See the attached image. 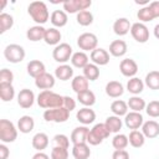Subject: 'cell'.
<instances>
[{
	"mask_svg": "<svg viewBox=\"0 0 159 159\" xmlns=\"http://www.w3.org/2000/svg\"><path fill=\"white\" fill-rule=\"evenodd\" d=\"M132 24L127 17H119L113 22V31L118 36H124L128 32H130Z\"/></svg>",
	"mask_w": 159,
	"mask_h": 159,
	"instance_id": "d6986e66",
	"label": "cell"
},
{
	"mask_svg": "<svg viewBox=\"0 0 159 159\" xmlns=\"http://www.w3.org/2000/svg\"><path fill=\"white\" fill-rule=\"evenodd\" d=\"M104 124H106L107 129H108L111 133H116V134H118L119 130L122 129V124H123V123H122L120 117H117V116H109V117H107Z\"/></svg>",
	"mask_w": 159,
	"mask_h": 159,
	"instance_id": "836d02e7",
	"label": "cell"
},
{
	"mask_svg": "<svg viewBox=\"0 0 159 159\" xmlns=\"http://www.w3.org/2000/svg\"><path fill=\"white\" fill-rule=\"evenodd\" d=\"M127 104H128V108H129V109H132L133 112H139V113H140L143 109H145V107H147L145 101H144L142 97H139V96H132V97L128 99Z\"/></svg>",
	"mask_w": 159,
	"mask_h": 159,
	"instance_id": "8d00e7d4",
	"label": "cell"
},
{
	"mask_svg": "<svg viewBox=\"0 0 159 159\" xmlns=\"http://www.w3.org/2000/svg\"><path fill=\"white\" fill-rule=\"evenodd\" d=\"M14 26V17L10 14L1 12L0 14V34L6 32Z\"/></svg>",
	"mask_w": 159,
	"mask_h": 159,
	"instance_id": "60d3db41",
	"label": "cell"
},
{
	"mask_svg": "<svg viewBox=\"0 0 159 159\" xmlns=\"http://www.w3.org/2000/svg\"><path fill=\"white\" fill-rule=\"evenodd\" d=\"M76 118L83 125H88V124H92L94 122V119H96V112L93 109H91V107H83V108H81V109L77 111Z\"/></svg>",
	"mask_w": 159,
	"mask_h": 159,
	"instance_id": "2e32d148",
	"label": "cell"
},
{
	"mask_svg": "<svg viewBox=\"0 0 159 159\" xmlns=\"http://www.w3.org/2000/svg\"><path fill=\"white\" fill-rule=\"evenodd\" d=\"M51 159H68V149L53 147L51 150Z\"/></svg>",
	"mask_w": 159,
	"mask_h": 159,
	"instance_id": "7dc6e473",
	"label": "cell"
},
{
	"mask_svg": "<svg viewBox=\"0 0 159 159\" xmlns=\"http://www.w3.org/2000/svg\"><path fill=\"white\" fill-rule=\"evenodd\" d=\"M55 82H56L55 76H52L51 73H47V72H45V73H42L35 78V86L42 91L51 89L55 86Z\"/></svg>",
	"mask_w": 159,
	"mask_h": 159,
	"instance_id": "5bb4252c",
	"label": "cell"
},
{
	"mask_svg": "<svg viewBox=\"0 0 159 159\" xmlns=\"http://www.w3.org/2000/svg\"><path fill=\"white\" fill-rule=\"evenodd\" d=\"M130 35L139 43H145L149 40V30H148L147 25L143 24V22H134V24H132Z\"/></svg>",
	"mask_w": 159,
	"mask_h": 159,
	"instance_id": "30bf717a",
	"label": "cell"
},
{
	"mask_svg": "<svg viewBox=\"0 0 159 159\" xmlns=\"http://www.w3.org/2000/svg\"><path fill=\"white\" fill-rule=\"evenodd\" d=\"M77 101L84 107H92L96 103V94L91 89H88V91H84L82 93H78Z\"/></svg>",
	"mask_w": 159,
	"mask_h": 159,
	"instance_id": "d590c367",
	"label": "cell"
},
{
	"mask_svg": "<svg viewBox=\"0 0 159 159\" xmlns=\"http://www.w3.org/2000/svg\"><path fill=\"white\" fill-rule=\"evenodd\" d=\"M32 159H51V158L46 153H43V152H37L36 154H34Z\"/></svg>",
	"mask_w": 159,
	"mask_h": 159,
	"instance_id": "db71d44e",
	"label": "cell"
},
{
	"mask_svg": "<svg viewBox=\"0 0 159 159\" xmlns=\"http://www.w3.org/2000/svg\"><path fill=\"white\" fill-rule=\"evenodd\" d=\"M158 159H159V158H158Z\"/></svg>",
	"mask_w": 159,
	"mask_h": 159,
	"instance_id": "6f0895ef",
	"label": "cell"
},
{
	"mask_svg": "<svg viewBox=\"0 0 159 159\" xmlns=\"http://www.w3.org/2000/svg\"><path fill=\"white\" fill-rule=\"evenodd\" d=\"M35 103V93L29 89V88H24L19 92L17 94V104L24 108V109H27V108H31Z\"/></svg>",
	"mask_w": 159,
	"mask_h": 159,
	"instance_id": "4fadbf2b",
	"label": "cell"
},
{
	"mask_svg": "<svg viewBox=\"0 0 159 159\" xmlns=\"http://www.w3.org/2000/svg\"><path fill=\"white\" fill-rule=\"evenodd\" d=\"M62 5H63V11H66L67 14H78L80 11H83L91 7L92 1L91 0H67Z\"/></svg>",
	"mask_w": 159,
	"mask_h": 159,
	"instance_id": "9c48e42d",
	"label": "cell"
},
{
	"mask_svg": "<svg viewBox=\"0 0 159 159\" xmlns=\"http://www.w3.org/2000/svg\"><path fill=\"white\" fill-rule=\"evenodd\" d=\"M25 55L26 53H25L24 47L17 43H10L4 50V57L10 63H19V62L24 61Z\"/></svg>",
	"mask_w": 159,
	"mask_h": 159,
	"instance_id": "5b68a950",
	"label": "cell"
},
{
	"mask_svg": "<svg viewBox=\"0 0 159 159\" xmlns=\"http://www.w3.org/2000/svg\"><path fill=\"white\" fill-rule=\"evenodd\" d=\"M111 111H112L113 116H117V117L125 116L128 113V104H127V102H124L122 99H116L111 104Z\"/></svg>",
	"mask_w": 159,
	"mask_h": 159,
	"instance_id": "e575fe53",
	"label": "cell"
},
{
	"mask_svg": "<svg viewBox=\"0 0 159 159\" xmlns=\"http://www.w3.org/2000/svg\"><path fill=\"white\" fill-rule=\"evenodd\" d=\"M45 32H46V29L41 25H35V26H31L27 29L26 31V37L27 40L32 41V42H37V41H41L43 40L45 37Z\"/></svg>",
	"mask_w": 159,
	"mask_h": 159,
	"instance_id": "603a6c76",
	"label": "cell"
},
{
	"mask_svg": "<svg viewBox=\"0 0 159 159\" xmlns=\"http://www.w3.org/2000/svg\"><path fill=\"white\" fill-rule=\"evenodd\" d=\"M14 73L9 68H2L0 71V83H11L12 84Z\"/></svg>",
	"mask_w": 159,
	"mask_h": 159,
	"instance_id": "c3c4849f",
	"label": "cell"
},
{
	"mask_svg": "<svg viewBox=\"0 0 159 159\" xmlns=\"http://www.w3.org/2000/svg\"><path fill=\"white\" fill-rule=\"evenodd\" d=\"M61 37H62V35H61V32H60L58 29H56V27H50V29H46L43 41H45L47 45L57 46V45H60Z\"/></svg>",
	"mask_w": 159,
	"mask_h": 159,
	"instance_id": "4316f807",
	"label": "cell"
},
{
	"mask_svg": "<svg viewBox=\"0 0 159 159\" xmlns=\"http://www.w3.org/2000/svg\"><path fill=\"white\" fill-rule=\"evenodd\" d=\"M109 134H111V132L107 129V127H106L104 123H97L89 130L88 137H87V143L89 145H98L106 138H108Z\"/></svg>",
	"mask_w": 159,
	"mask_h": 159,
	"instance_id": "3957f363",
	"label": "cell"
},
{
	"mask_svg": "<svg viewBox=\"0 0 159 159\" xmlns=\"http://www.w3.org/2000/svg\"><path fill=\"white\" fill-rule=\"evenodd\" d=\"M144 82L138 78V77H132L129 78V81L127 82V91L129 93H132L133 96H139V93L143 92L144 89Z\"/></svg>",
	"mask_w": 159,
	"mask_h": 159,
	"instance_id": "4dcf8cb0",
	"label": "cell"
},
{
	"mask_svg": "<svg viewBox=\"0 0 159 159\" xmlns=\"http://www.w3.org/2000/svg\"><path fill=\"white\" fill-rule=\"evenodd\" d=\"M119 71L124 77H135L138 72V65L133 58H124L119 63Z\"/></svg>",
	"mask_w": 159,
	"mask_h": 159,
	"instance_id": "7c38bea8",
	"label": "cell"
},
{
	"mask_svg": "<svg viewBox=\"0 0 159 159\" xmlns=\"http://www.w3.org/2000/svg\"><path fill=\"white\" fill-rule=\"evenodd\" d=\"M145 112L152 118L159 117V101H152V102H149L147 104V107H145Z\"/></svg>",
	"mask_w": 159,
	"mask_h": 159,
	"instance_id": "bcb514c9",
	"label": "cell"
},
{
	"mask_svg": "<svg viewBox=\"0 0 159 159\" xmlns=\"http://www.w3.org/2000/svg\"><path fill=\"white\" fill-rule=\"evenodd\" d=\"M70 117V111H67L65 107L60 108H52L46 109L43 112V119L46 122H53V123H65Z\"/></svg>",
	"mask_w": 159,
	"mask_h": 159,
	"instance_id": "52a82bcc",
	"label": "cell"
},
{
	"mask_svg": "<svg viewBox=\"0 0 159 159\" xmlns=\"http://www.w3.org/2000/svg\"><path fill=\"white\" fill-rule=\"evenodd\" d=\"M127 50H128V46H127V42L123 41V40H114L111 42L109 45V53L114 57H122L127 53Z\"/></svg>",
	"mask_w": 159,
	"mask_h": 159,
	"instance_id": "cb8c5ba5",
	"label": "cell"
},
{
	"mask_svg": "<svg viewBox=\"0 0 159 159\" xmlns=\"http://www.w3.org/2000/svg\"><path fill=\"white\" fill-rule=\"evenodd\" d=\"M91 61L97 66H106L109 62V52L104 48L97 47L91 52Z\"/></svg>",
	"mask_w": 159,
	"mask_h": 159,
	"instance_id": "9a60e30c",
	"label": "cell"
},
{
	"mask_svg": "<svg viewBox=\"0 0 159 159\" xmlns=\"http://www.w3.org/2000/svg\"><path fill=\"white\" fill-rule=\"evenodd\" d=\"M48 143H50V139H48V135L46 133H36L34 137H32V140H31V144L34 147V149H36L37 152H42L43 149H46L48 147Z\"/></svg>",
	"mask_w": 159,
	"mask_h": 159,
	"instance_id": "d4e9b609",
	"label": "cell"
},
{
	"mask_svg": "<svg viewBox=\"0 0 159 159\" xmlns=\"http://www.w3.org/2000/svg\"><path fill=\"white\" fill-rule=\"evenodd\" d=\"M89 86V81L83 76V75H78V76H75L72 78V82H71V87H72V91L76 92L77 94L78 93H82L84 91H88Z\"/></svg>",
	"mask_w": 159,
	"mask_h": 159,
	"instance_id": "ffe728a7",
	"label": "cell"
},
{
	"mask_svg": "<svg viewBox=\"0 0 159 159\" xmlns=\"http://www.w3.org/2000/svg\"><path fill=\"white\" fill-rule=\"evenodd\" d=\"M77 45L78 47L84 52V51H93L97 48L98 45V37L92 34V32H83L78 36L77 39Z\"/></svg>",
	"mask_w": 159,
	"mask_h": 159,
	"instance_id": "ba28073f",
	"label": "cell"
},
{
	"mask_svg": "<svg viewBox=\"0 0 159 159\" xmlns=\"http://www.w3.org/2000/svg\"><path fill=\"white\" fill-rule=\"evenodd\" d=\"M27 14L30 15V17L37 24V25H43L45 22H47V20L50 19V12L47 9V5L43 1H32L30 2V5L27 6Z\"/></svg>",
	"mask_w": 159,
	"mask_h": 159,
	"instance_id": "7a4b0ae2",
	"label": "cell"
},
{
	"mask_svg": "<svg viewBox=\"0 0 159 159\" xmlns=\"http://www.w3.org/2000/svg\"><path fill=\"white\" fill-rule=\"evenodd\" d=\"M71 63L73 67H77V68H84L88 63H89V58L87 56L86 52L83 51H78V52H75L71 57Z\"/></svg>",
	"mask_w": 159,
	"mask_h": 159,
	"instance_id": "1f68e13d",
	"label": "cell"
},
{
	"mask_svg": "<svg viewBox=\"0 0 159 159\" xmlns=\"http://www.w3.org/2000/svg\"><path fill=\"white\" fill-rule=\"evenodd\" d=\"M17 128L9 119L0 120V140L2 143H12L17 138Z\"/></svg>",
	"mask_w": 159,
	"mask_h": 159,
	"instance_id": "277c9868",
	"label": "cell"
},
{
	"mask_svg": "<svg viewBox=\"0 0 159 159\" xmlns=\"http://www.w3.org/2000/svg\"><path fill=\"white\" fill-rule=\"evenodd\" d=\"M52 143H53V147H60V148H66V149H68L70 147V139L65 134H56L52 138Z\"/></svg>",
	"mask_w": 159,
	"mask_h": 159,
	"instance_id": "f6af8a7d",
	"label": "cell"
},
{
	"mask_svg": "<svg viewBox=\"0 0 159 159\" xmlns=\"http://www.w3.org/2000/svg\"><path fill=\"white\" fill-rule=\"evenodd\" d=\"M34 127H35V120L31 116H22L17 120V129L24 134L32 132Z\"/></svg>",
	"mask_w": 159,
	"mask_h": 159,
	"instance_id": "f546056e",
	"label": "cell"
},
{
	"mask_svg": "<svg viewBox=\"0 0 159 159\" xmlns=\"http://www.w3.org/2000/svg\"><path fill=\"white\" fill-rule=\"evenodd\" d=\"M112 159H129V153L125 149L114 150L112 154Z\"/></svg>",
	"mask_w": 159,
	"mask_h": 159,
	"instance_id": "f907efd6",
	"label": "cell"
},
{
	"mask_svg": "<svg viewBox=\"0 0 159 159\" xmlns=\"http://www.w3.org/2000/svg\"><path fill=\"white\" fill-rule=\"evenodd\" d=\"M149 7L152 9L153 14H154V17H159V1H152L149 4Z\"/></svg>",
	"mask_w": 159,
	"mask_h": 159,
	"instance_id": "f5cc1de1",
	"label": "cell"
},
{
	"mask_svg": "<svg viewBox=\"0 0 159 159\" xmlns=\"http://www.w3.org/2000/svg\"><path fill=\"white\" fill-rule=\"evenodd\" d=\"M5 5H6V1H5V0H4V1H2V4H1V7H2V9H4V7H5Z\"/></svg>",
	"mask_w": 159,
	"mask_h": 159,
	"instance_id": "9f6ffc18",
	"label": "cell"
},
{
	"mask_svg": "<svg viewBox=\"0 0 159 159\" xmlns=\"http://www.w3.org/2000/svg\"><path fill=\"white\" fill-rule=\"evenodd\" d=\"M36 102L41 108H45V109L60 108V107H63V96L56 92H52L51 89L41 91L36 98Z\"/></svg>",
	"mask_w": 159,
	"mask_h": 159,
	"instance_id": "6da1fadb",
	"label": "cell"
},
{
	"mask_svg": "<svg viewBox=\"0 0 159 159\" xmlns=\"http://www.w3.org/2000/svg\"><path fill=\"white\" fill-rule=\"evenodd\" d=\"M50 21L56 29L57 27H63V26L67 25V21H68L67 12L63 11V10H55L50 16Z\"/></svg>",
	"mask_w": 159,
	"mask_h": 159,
	"instance_id": "484cf974",
	"label": "cell"
},
{
	"mask_svg": "<svg viewBox=\"0 0 159 159\" xmlns=\"http://www.w3.org/2000/svg\"><path fill=\"white\" fill-rule=\"evenodd\" d=\"M26 70H27L29 76H31V77H34V78H36V77H39L40 75H42V73L46 72V71H45L46 67H45L43 62L40 61V60H31V61L27 63Z\"/></svg>",
	"mask_w": 159,
	"mask_h": 159,
	"instance_id": "7402d4cb",
	"label": "cell"
},
{
	"mask_svg": "<svg viewBox=\"0 0 159 159\" xmlns=\"http://www.w3.org/2000/svg\"><path fill=\"white\" fill-rule=\"evenodd\" d=\"M129 144V140H128V137L125 134H122V133H118L113 137L112 139V145L116 150H119V149H125Z\"/></svg>",
	"mask_w": 159,
	"mask_h": 159,
	"instance_id": "7bdbcfd3",
	"label": "cell"
},
{
	"mask_svg": "<svg viewBox=\"0 0 159 159\" xmlns=\"http://www.w3.org/2000/svg\"><path fill=\"white\" fill-rule=\"evenodd\" d=\"M144 84L149 87V89H159V71H150L149 73H147L144 78Z\"/></svg>",
	"mask_w": 159,
	"mask_h": 159,
	"instance_id": "f35d334b",
	"label": "cell"
},
{
	"mask_svg": "<svg viewBox=\"0 0 159 159\" xmlns=\"http://www.w3.org/2000/svg\"><path fill=\"white\" fill-rule=\"evenodd\" d=\"M55 77L60 81H68L73 77V68L70 65H60L55 70Z\"/></svg>",
	"mask_w": 159,
	"mask_h": 159,
	"instance_id": "f1b7e54d",
	"label": "cell"
},
{
	"mask_svg": "<svg viewBox=\"0 0 159 159\" xmlns=\"http://www.w3.org/2000/svg\"><path fill=\"white\" fill-rule=\"evenodd\" d=\"M144 123V118L139 112H129L124 116V124L128 129L138 130Z\"/></svg>",
	"mask_w": 159,
	"mask_h": 159,
	"instance_id": "8fae6325",
	"label": "cell"
},
{
	"mask_svg": "<svg viewBox=\"0 0 159 159\" xmlns=\"http://www.w3.org/2000/svg\"><path fill=\"white\" fill-rule=\"evenodd\" d=\"M128 140L133 148H142L145 143V137L140 130H132L129 133Z\"/></svg>",
	"mask_w": 159,
	"mask_h": 159,
	"instance_id": "74e56055",
	"label": "cell"
},
{
	"mask_svg": "<svg viewBox=\"0 0 159 159\" xmlns=\"http://www.w3.org/2000/svg\"><path fill=\"white\" fill-rule=\"evenodd\" d=\"M89 129L87 128V125H81V127H76L72 133H71V138L70 140L72 142V144H82V143H87V137H88Z\"/></svg>",
	"mask_w": 159,
	"mask_h": 159,
	"instance_id": "e0dca14e",
	"label": "cell"
},
{
	"mask_svg": "<svg viewBox=\"0 0 159 159\" xmlns=\"http://www.w3.org/2000/svg\"><path fill=\"white\" fill-rule=\"evenodd\" d=\"M142 133L148 139H154L159 135V123L150 119L143 123L142 125Z\"/></svg>",
	"mask_w": 159,
	"mask_h": 159,
	"instance_id": "ac0fdd59",
	"label": "cell"
},
{
	"mask_svg": "<svg viewBox=\"0 0 159 159\" xmlns=\"http://www.w3.org/2000/svg\"><path fill=\"white\" fill-rule=\"evenodd\" d=\"M154 36L159 40V24H157V25L154 26Z\"/></svg>",
	"mask_w": 159,
	"mask_h": 159,
	"instance_id": "11a10c76",
	"label": "cell"
},
{
	"mask_svg": "<svg viewBox=\"0 0 159 159\" xmlns=\"http://www.w3.org/2000/svg\"><path fill=\"white\" fill-rule=\"evenodd\" d=\"M137 17H138L139 22H143V24H144V22H150L152 20L155 19V17H154V14H153V11H152V9L149 7V4H148L147 6H143L142 9L138 10Z\"/></svg>",
	"mask_w": 159,
	"mask_h": 159,
	"instance_id": "ab89813d",
	"label": "cell"
},
{
	"mask_svg": "<svg viewBox=\"0 0 159 159\" xmlns=\"http://www.w3.org/2000/svg\"><path fill=\"white\" fill-rule=\"evenodd\" d=\"M63 107L71 112L76 108V101L70 96H63Z\"/></svg>",
	"mask_w": 159,
	"mask_h": 159,
	"instance_id": "681fc988",
	"label": "cell"
},
{
	"mask_svg": "<svg viewBox=\"0 0 159 159\" xmlns=\"http://www.w3.org/2000/svg\"><path fill=\"white\" fill-rule=\"evenodd\" d=\"M72 155L75 159H88L91 157V149L88 143L75 144L72 147Z\"/></svg>",
	"mask_w": 159,
	"mask_h": 159,
	"instance_id": "83f0119b",
	"label": "cell"
},
{
	"mask_svg": "<svg viewBox=\"0 0 159 159\" xmlns=\"http://www.w3.org/2000/svg\"><path fill=\"white\" fill-rule=\"evenodd\" d=\"M15 97V88L11 83H0V98L2 102H10Z\"/></svg>",
	"mask_w": 159,
	"mask_h": 159,
	"instance_id": "d6a6232c",
	"label": "cell"
},
{
	"mask_svg": "<svg viewBox=\"0 0 159 159\" xmlns=\"http://www.w3.org/2000/svg\"><path fill=\"white\" fill-rule=\"evenodd\" d=\"M9 155H10V150L5 145V143L0 144V159H7Z\"/></svg>",
	"mask_w": 159,
	"mask_h": 159,
	"instance_id": "816d5d0a",
	"label": "cell"
},
{
	"mask_svg": "<svg viewBox=\"0 0 159 159\" xmlns=\"http://www.w3.org/2000/svg\"><path fill=\"white\" fill-rule=\"evenodd\" d=\"M72 55H73L72 47H71V45L67 43V42H61L60 45L55 46V48H53V51H52V57H53V60H55L56 62L61 63V65H63V63H66L67 61H70L71 57H72Z\"/></svg>",
	"mask_w": 159,
	"mask_h": 159,
	"instance_id": "8992f818",
	"label": "cell"
},
{
	"mask_svg": "<svg viewBox=\"0 0 159 159\" xmlns=\"http://www.w3.org/2000/svg\"><path fill=\"white\" fill-rule=\"evenodd\" d=\"M76 20L81 26H89L93 22V15L89 10H83L76 15Z\"/></svg>",
	"mask_w": 159,
	"mask_h": 159,
	"instance_id": "ee69618b",
	"label": "cell"
},
{
	"mask_svg": "<svg viewBox=\"0 0 159 159\" xmlns=\"http://www.w3.org/2000/svg\"><path fill=\"white\" fill-rule=\"evenodd\" d=\"M83 76L88 81H96L99 77V67L94 63H88L83 68Z\"/></svg>",
	"mask_w": 159,
	"mask_h": 159,
	"instance_id": "b9f144b4",
	"label": "cell"
},
{
	"mask_svg": "<svg viewBox=\"0 0 159 159\" xmlns=\"http://www.w3.org/2000/svg\"><path fill=\"white\" fill-rule=\"evenodd\" d=\"M106 94L111 98H118L124 93V87L118 81H109L106 84Z\"/></svg>",
	"mask_w": 159,
	"mask_h": 159,
	"instance_id": "44dd1931",
	"label": "cell"
}]
</instances>
